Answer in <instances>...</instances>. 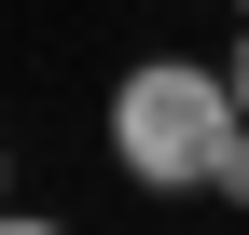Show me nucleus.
I'll return each mask as SVG.
<instances>
[{
    "label": "nucleus",
    "mask_w": 249,
    "mask_h": 235,
    "mask_svg": "<svg viewBox=\"0 0 249 235\" xmlns=\"http://www.w3.org/2000/svg\"><path fill=\"white\" fill-rule=\"evenodd\" d=\"M0 208H14V138H0Z\"/></svg>",
    "instance_id": "39448f33"
},
{
    "label": "nucleus",
    "mask_w": 249,
    "mask_h": 235,
    "mask_svg": "<svg viewBox=\"0 0 249 235\" xmlns=\"http://www.w3.org/2000/svg\"><path fill=\"white\" fill-rule=\"evenodd\" d=\"M222 138H235V83L208 69V55H139V69L111 83V166L139 194H208Z\"/></svg>",
    "instance_id": "f257e3e1"
},
{
    "label": "nucleus",
    "mask_w": 249,
    "mask_h": 235,
    "mask_svg": "<svg viewBox=\"0 0 249 235\" xmlns=\"http://www.w3.org/2000/svg\"><path fill=\"white\" fill-rule=\"evenodd\" d=\"M208 194H222V208H249V111H235V138H222V166H208Z\"/></svg>",
    "instance_id": "f03ea898"
},
{
    "label": "nucleus",
    "mask_w": 249,
    "mask_h": 235,
    "mask_svg": "<svg viewBox=\"0 0 249 235\" xmlns=\"http://www.w3.org/2000/svg\"><path fill=\"white\" fill-rule=\"evenodd\" d=\"M235 14H249V0H235Z\"/></svg>",
    "instance_id": "423d86ee"
},
{
    "label": "nucleus",
    "mask_w": 249,
    "mask_h": 235,
    "mask_svg": "<svg viewBox=\"0 0 249 235\" xmlns=\"http://www.w3.org/2000/svg\"><path fill=\"white\" fill-rule=\"evenodd\" d=\"M0 235H70V221H42V208H0Z\"/></svg>",
    "instance_id": "20e7f679"
},
{
    "label": "nucleus",
    "mask_w": 249,
    "mask_h": 235,
    "mask_svg": "<svg viewBox=\"0 0 249 235\" xmlns=\"http://www.w3.org/2000/svg\"><path fill=\"white\" fill-rule=\"evenodd\" d=\"M222 83H235V111H249V14H235V55H222Z\"/></svg>",
    "instance_id": "7ed1b4c3"
}]
</instances>
